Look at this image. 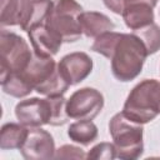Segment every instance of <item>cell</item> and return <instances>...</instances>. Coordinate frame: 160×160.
Returning <instances> with one entry per match:
<instances>
[{"label": "cell", "instance_id": "cell-1", "mask_svg": "<svg viewBox=\"0 0 160 160\" xmlns=\"http://www.w3.org/2000/svg\"><path fill=\"white\" fill-rule=\"evenodd\" d=\"M66 99L61 96H46L45 99L30 98L21 100L15 106V116L26 128H41L44 125L61 126L69 121Z\"/></svg>", "mask_w": 160, "mask_h": 160}, {"label": "cell", "instance_id": "cell-2", "mask_svg": "<svg viewBox=\"0 0 160 160\" xmlns=\"http://www.w3.org/2000/svg\"><path fill=\"white\" fill-rule=\"evenodd\" d=\"M148 56L146 46L136 34L120 32L109 58L114 78L122 82L134 80L140 75Z\"/></svg>", "mask_w": 160, "mask_h": 160}, {"label": "cell", "instance_id": "cell-3", "mask_svg": "<svg viewBox=\"0 0 160 160\" xmlns=\"http://www.w3.org/2000/svg\"><path fill=\"white\" fill-rule=\"evenodd\" d=\"M122 115L135 124H148L160 115V81L145 79L132 88L122 106Z\"/></svg>", "mask_w": 160, "mask_h": 160}, {"label": "cell", "instance_id": "cell-4", "mask_svg": "<svg viewBox=\"0 0 160 160\" xmlns=\"http://www.w3.org/2000/svg\"><path fill=\"white\" fill-rule=\"evenodd\" d=\"M109 132L116 150V158L124 160H135L144 151L141 124L128 120L122 112L115 114L109 122Z\"/></svg>", "mask_w": 160, "mask_h": 160}, {"label": "cell", "instance_id": "cell-5", "mask_svg": "<svg viewBox=\"0 0 160 160\" xmlns=\"http://www.w3.org/2000/svg\"><path fill=\"white\" fill-rule=\"evenodd\" d=\"M34 50L20 35L1 28L0 31V79L10 72H18L26 68Z\"/></svg>", "mask_w": 160, "mask_h": 160}, {"label": "cell", "instance_id": "cell-6", "mask_svg": "<svg viewBox=\"0 0 160 160\" xmlns=\"http://www.w3.org/2000/svg\"><path fill=\"white\" fill-rule=\"evenodd\" d=\"M82 12V6L76 0H55L51 15L46 20L64 42H74L82 35L79 22V15Z\"/></svg>", "mask_w": 160, "mask_h": 160}, {"label": "cell", "instance_id": "cell-7", "mask_svg": "<svg viewBox=\"0 0 160 160\" xmlns=\"http://www.w3.org/2000/svg\"><path fill=\"white\" fill-rule=\"evenodd\" d=\"M104 108L102 94L94 88H82L71 94L66 101V112L70 119L92 120Z\"/></svg>", "mask_w": 160, "mask_h": 160}, {"label": "cell", "instance_id": "cell-8", "mask_svg": "<svg viewBox=\"0 0 160 160\" xmlns=\"http://www.w3.org/2000/svg\"><path fill=\"white\" fill-rule=\"evenodd\" d=\"M26 160H40L55 158V142L51 134L41 128H30L28 138L19 149Z\"/></svg>", "mask_w": 160, "mask_h": 160}, {"label": "cell", "instance_id": "cell-9", "mask_svg": "<svg viewBox=\"0 0 160 160\" xmlns=\"http://www.w3.org/2000/svg\"><path fill=\"white\" fill-rule=\"evenodd\" d=\"M58 69L71 86L84 81L90 75L92 71V60L86 52L75 51L62 56L58 62Z\"/></svg>", "mask_w": 160, "mask_h": 160}, {"label": "cell", "instance_id": "cell-10", "mask_svg": "<svg viewBox=\"0 0 160 160\" xmlns=\"http://www.w3.org/2000/svg\"><path fill=\"white\" fill-rule=\"evenodd\" d=\"M32 50L41 56H54L64 42L61 38L48 26V24L38 25L28 31Z\"/></svg>", "mask_w": 160, "mask_h": 160}, {"label": "cell", "instance_id": "cell-11", "mask_svg": "<svg viewBox=\"0 0 160 160\" xmlns=\"http://www.w3.org/2000/svg\"><path fill=\"white\" fill-rule=\"evenodd\" d=\"M32 0H1V28L20 26L26 24L31 12Z\"/></svg>", "mask_w": 160, "mask_h": 160}, {"label": "cell", "instance_id": "cell-12", "mask_svg": "<svg viewBox=\"0 0 160 160\" xmlns=\"http://www.w3.org/2000/svg\"><path fill=\"white\" fill-rule=\"evenodd\" d=\"M79 22L82 34L88 38H98L106 31H112L115 28L109 16L98 11H82L79 15Z\"/></svg>", "mask_w": 160, "mask_h": 160}, {"label": "cell", "instance_id": "cell-13", "mask_svg": "<svg viewBox=\"0 0 160 160\" xmlns=\"http://www.w3.org/2000/svg\"><path fill=\"white\" fill-rule=\"evenodd\" d=\"M154 8L148 4H131L122 10V20L125 25L134 30L142 29L154 22Z\"/></svg>", "mask_w": 160, "mask_h": 160}, {"label": "cell", "instance_id": "cell-14", "mask_svg": "<svg viewBox=\"0 0 160 160\" xmlns=\"http://www.w3.org/2000/svg\"><path fill=\"white\" fill-rule=\"evenodd\" d=\"M29 129L22 124L6 122L0 130V149L1 150H12L20 149L25 142Z\"/></svg>", "mask_w": 160, "mask_h": 160}, {"label": "cell", "instance_id": "cell-15", "mask_svg": "<svg viewBox=\"0 0 160 160\" xmlns=\"http://www.w3.org/2000/svg\"><path fill=\"white\" fill-rule=\"evenodd\" d=\"M99 130L98 126L91 120H78L70 124L68 129V136L71 141L88 146L98 139Z\"/></svg>", "mask_w": 160, "mask_h": 160}, {"label": "cell", "instance_id": "cell-16", "mask_svg": "<svg viewBox=\"0 0 160 160\" xmlns=\"http://www.w3.org/2000/svg\"><path fill=\"white\" fill-rule=\"evenodd\" d=\"M52 8H54V1H51V0H32L31 12L29 15L26 24L24 25V28L21 30L28 32L30 29H32L38 25L45 24L46 20L49 19V16L51 15Z\"/></svg>", "mask_w": 160, "mask_h": 160}, {"label": "cell", "instance_id": "cell-17", "mask_svg": "<svg viewBox=\"0 0 160 160\" xmlns=\"http://www.w3.org/2000/svg\"><path fill=\"white\" fill-rule=\"evenodd\" d=\"M134 34H136L141 41L144 42V45L146 46L148 54H155L158 50H160V26L156 25L155 22L139 29V30H134Z\"/></svg>", "mask_w": 160, "mask_h": 160}, {"label": "cell", "instance_id": "cell-18", "mask_svg": "<svg viewBox=\"0 0 160 160\" xmlns=\"http://www.w3.org/2000/svg\"><path fill=\"white\" fill-rule=\"evenodd\" d=\"M116 158V150L112 142H99L86 154V159H96V160H111Z\"/></svg>", "mask_w": 160, "mask_h": 160}, {"label": "cell", "instance_id": "cell-19", "mask_svg": "<svg viewBox=\"0 0 160 160\" xmlns=\"http://www.w3.org/2000/svg\"><path fill=\"white\" fill-rule=\"evenodd\" d=\"M55 158L58 159H85L86 154L82 149L75 145H62L55 151Z\"/></svg>", "mask_w": 160, "mask_h": 160}, {"label": "cell", "instance_id": "cell-20", "mask_svg": "<svg viewBox=\"0 0 160 160\" xmlns=\"http://www.w3.org/2000/svg\"><path fill=\"white\" fill-rule=\"evenodd\" d=\"M104 5L111 10L115 14H122V10L125 8V2L124 0H102Z\"/></svg>", "mask_w": 160, "mask_h": 160}, {"label": "cell", "instance_id": "cell-21", "mask_svg": "<svg viewBox=\"0 0 160 160\" xmlns=\"http://www.w3.org/2000/svg\"><path fill=\"white\" fill-rule=\"evenodd\" d=\"M158 1H159V0H124L125 6L131 5V4H148V5H150L151 8H155L156 4H158ZM124 9H125V8H124Z\"/></svg>", "mask_w": 160, "mask_h": 160}]
</instances>
